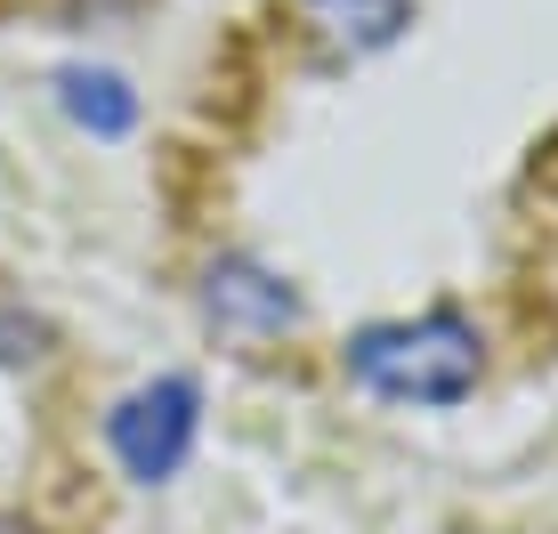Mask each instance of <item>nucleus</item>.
<instances>
[{
	"mask_svg": "<svg viewBox=\"0 0 558 534\" xmlns=\"http://www.w3.org/2000/svg\"><path fill=\"white\" fill-rule=\"evenodd\" d=\"M349 373L389 405H461L477 389V332L453 308H429L413 324H373L349 340Z\"/></svg>",
	"mask_w": 558,
	"mask_h": 534,
	"instance_id": "1",
	"label": "nucleus"
},
{
	"mask_svg": "<svg viewBox=\"0 0 558 534\" xmlns=\"http://www.w3.org/2000/svg\"><path fill=\"white\" fill-rule=\"evenodd\" d=\"M195 429H203V389L186 373L146 380V389H130L122 405L106 413V446H113V462H122L138 486L179 478L186 453H195Z\"/></svg>",
	"mask_w": 558,
	"mask_h": 534,
	"instance_id": "2",
	"label": "nucleus"
},
{
	"mask_svg": "<svg viewBox=\"0 0 558 534\" xmlns=\"http://www.w3.org/2000/svg\"><path fill=\"white\" fill-rule=\"evenodd\" d=\"M203 308H210L219 332H235V340H267V332H283V324H300V300L283 292L267 267H252V259H219V267H210Z\"/></svg>",
	"mask_w": 558,
	"mask_h": 534,
	"instance_id": "3",
	"label": "nucleus"
},
{
	"mask_svg": "<svg viewBox=\"0 0 558 534\" xmlns=\"http://www.w3.org/2000/svg\"><path fill=\"white\" fill-rule=\"evenodd\" d=\"M307 16L324 25V41L340 49H389L413 25V0H307Z\"/></svg>",
	"mask_w": 558,
	"mask_h": 534,
	"instance_id": "4",
	"label": "nucleus"
},
{
	"mask_svg": "<svg viewBox=\"0 0 558 534\" xmlns=\"http://www.w3.org/2000/svg\"><path fill=\"white\" fill-rule=\"evenodd\" d=\"M57 89H65V113L82 130H98V138H122V130L138 122V89H130L122 73H106V65H73Z\"/></svg>",
	"mask_w": 558,
	"mask_h": 534,
	"instance_id": "5",
	"label": "nucleus"
}]
</instances>
